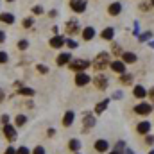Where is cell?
Masks as SVG:
<instances>
[{
    "mask_svg": "<svg viewBox=\"0 0 154 154\" xmlns=\"http://www.w3.org/2000/svg\"><path fill=\"white\" fill-rule=\"evenodd\" d=\"M109 54L108 52H100V54H97L95 56V59L91 61V66L95 68V70H99V72H102L106 66H109Z\"/></svg>",
    "mask_w": 154,
    "mask_h": 154,
    "instance_id": "1",
    "label": "cell"
},
{
    "mask_svg": "<svg viewBox=\"0 0 154 154\" xmlns=\"http://www.w3.org/2000/svg\"><path fill=\"white\" fill-rule=\"evenodd\" d=\"M68 66H70V70H74V72H84V70H88L90 66H91V61H86V59H74L72 63H68Z\"/></svg>",
    "mask_w": 154,
    "mask_h": 154,
    "instance_id": "2",
    "label": "cell"
},
{
    "mask_svg": "<svg viewBox=\"0 0 154 154\" xmlns=\"http://www.w3.org/2000/svg\"><path fill=\"white\" fill-rule=\"evenodd\" d=\"M65 32L70 34V36L79 34V32H81V25H79V22H77V20H68V22L65 23Z\"/></svg>",
    "mask_w": 154,
    "mask_h": 154,
    "instance_id": "3",
    "label": "cell"
},
{
    "mask_svg": "<svg viewBox=\"0 0 154 154\" xmlns=\"http://www.w3.org/2000/svg\"><path fill=\"white\" fill-rule=\"evenodd\" d=\"M151 111H152V106L147 104V102H140V104L134 106V113H136V115L147 116V115H151Z\"/></svg>",
    "mask_w": 154,
    "mask_h": 154,
    "instance_id": "4",
    "label": "cell"
},
{
    "mask_svg": "<svg viewBox=\"0 0 154 154\" xmlns=\"http://www.w3.org/2000/svg\"><path fill=\"white\" fill-rule=\"evenodd\" d=\"M2 133H4V136H5L9 142H14V140H16V127H14V125L5 124V125L2 127Z\"/></svg>",
    "mask_w": 154,
    "mask_h": 154,
    "instance_id": "5",
    "label": "cell"
},
{
    "mask_svg": "<svg viewBox=\"0 0 154 154\" xmlns=\"http://www.w3.org/2000/svg\"><path fill=\"white\" fill-rule=\"evenodd\" d=\"M93 84H95V88L97 90H106L108 88V84H109V81H108V77L102 75V74H99V75H95L93 79Z\"/></svg>",
    "mask_w": 154,
    "mask_h": 154,
    "instance_id": "6",
    "label": "cell"
},
{
    "mask_svg": "<svg viewBox=\"0 0 154 154\" xmlns=\"http://www.w3.org/2000/svg\"><path fill=\"white\" fill-rule=\"evenodd\" d=\"M82 124H84V125H82V133H88V131L97 124V118H95L93 115H90V113H86V115H84V120H82Z\"/></svg>",
    "mask_w": 154,
    "mask_h": 154,
    "instance_id": "7",
    "label": "cell"
},
{
    "mask_svg": "<svg viewBox=\"0 0 154 154\" xmlns=\"http://www.w3.org/2000/svg\"><path fill=\"white\" fill-rule=\"evenodd\" d=\"M70 9L74 13H84L86 11V0H70Z\"/></svg>",
    "mask_w": 154,
    "mask_h": 154,
    "instance_id": "8",
    "label": "cell"
},
{
    "mask_svg": "<svg viewBox=\"0 0 154 154\" xmlns=\"http://www.w3.org/2000/svg\"><path fill=\"white\" fill-rule=\"evenodd\" d=\"M90 81H91V77L86 72H77L75 74V86H86V84H90Z\"/></svg>",
    "mask_w": 154,
    "mask_h": 154,
    "instance_id": "9",
    "label": "cell"
},
{
    "mask_svg": "<svg viewBox=\"0 0 154 154\" xmlns=\"http://www.w3.org/2000/svg\"><path fill=\"white\" fill-rule=\"evenodd\" d=\"M109 68H111L113 72H116L118 75H120V74H125V63H124V61H120V59L111 61V63H109Z\"/></svg>",
    "mask_w": 154,
    "mask_h": 154,
    "instance_id": "10",
    "label": "cell"
},
{
    "mask_svg": "<svg viewBox=\"0 0 154 154\" xmlns=\"http://www.w3.org/2000/svg\"><path fill=\"white\" fill-rule=\"evenodd\" d=\"M151 127H152V125H151L149 120H142V122L136 125V133H138V134H149V133H151Z\"/></svg>",
    "mask_w": 154,
    "mask_h": 154,
    "instance_id": "11",
    "label": "cell"
},
{
    "mask_svg": "<svg viewBox=\"0 0 154 154\" xmlns=\"http://www.w3.org/2000/svg\"><path fill=\"white\" fill-rule=\"evenodd\" d=\"M65 41H66V39L63 38L61 34H56V36H52V38H50L48 43H50V47H52V48H63V47H65Z\"/></svg>",
    "mask_w": 154,
    "mask_h": 154,
    "instance_id": "12",
    "label": "cell"
},
{
    "mask_svg": "<svg viewBox=\"0 0 154 154\" xmlns=\"http://www.w3.org/2000/svg\"><path fill=\"white\" fill-rule=\"evenodd\" d=\"M93 149L100 154H106L109 151V143H108V140H97L95 145H93Z\"/></svg>",
    "mask_w": 154,
    "mask_h": 154,
    "instance_id": "13",
    "label": "cell"
},
{
    "mask_svg": "<svg viewBox=\"0 0 154 154\" xmlns=\"http://www.w3.org/2000/svg\"><path fill=\"white\" fill-rule=\"evenodd\" d=\"M120 13H122V4L120 2H113V4L108 5V14L109 16H118Z\"/></svg>",
    "mask_w": 154,
    "mask_h": 154,
    "instance_id": "14",
    "label": "cell"
},
{
    "mask_svg": "<svg viewBox=\"0 0 154 154\" xmlns=\"http://www.w3.org/2000/svg\"><path fill=\"white\" fill-rule=\"evenodd\" d=\"M122 61H124L125 65H134V63L138 61V56H136L134 52H124V54H122Z\"/></svg>",
    "mask_w": 154,
    "mask_h": 154,
    "instance_id": "15",
    "label": "cell"
},
{
    "mask_svg": "<svg viewBox=\"0 0 154 154\" xmlns=\"http://www.w3.org/2000/svg\"><path fill=\"white\" fill-rule=\"evenodd\" d=\"M57 66H63V65H68L70 61H72V54L70 52H61L59 56H57Z\"/></svg>",
    "mask_w": 154,
    "mask_h": 154,
    "instance_id": "16",
    "label": "cell"
},
{
    "mask_svg": "<svg viewBox=\"0 0 154 154\" xmlns=\"http://www.w3.org/2000/svg\"><path fill=\"white\" fill-rule=\"evenodd\" d=\"M74 118H75V113H74V111H66V113L63 115V120H61V124H63L65 127H70V125L74 124Z\"/></svg>",
    "mask_w": 154,
    "mask_h": 154,
    "instance_id": "17",
    "label": "cell"
},
{
    "mask_svg": "<svg viewBox=\"0 0 154 154\" xmlns=\"http://www.w3.org/2000/svg\"><path fill=\"white\" fill-rule=\"evenodd\" d=\"M133 95H134L136 99H145V97H147V90H145L142 84H136L134 90H133Z\"/></svg>",
    "mask_w": 154,
    "mask_h": 154,
    "instance_id": "18",
    "label": "cell"
},
{
    "mask_svg": "<svg viewBox=\"0 0 154 154\" xmlns=\"http://www.w3.org/2000/svg\"><path fill=\"white\" fill-rule=\"evenodd\" d=\"M115 36V29L113 27H106V29H102V32H100V38L104 39V41H111Z\"/></svg>",
    "mask_w": 154,
    "mask_h": 154,
    "instance_id": "19",
    "label": "cell"
},
{
    "mask_svg": "<svg viewBox=\"0 0 154 154\" xmlns=\"http://www.w3.org/2000/svg\"><path fill=\"white\" fill-rule=\"evenodd\" d=\"M0 22L11 25V23H14V14L13 13H0Z\"/></svg>",
    "mask_w": 154,
    "mask_h": 154,
    "instance_id": "20",
    "label": "cell"
},
{
    "mask_svg": "<svg viewBox=\"0 0 154 154\" xmlns=\"http://www.w3.org/2000/svg\"><path fill=\"white\" fill-rule=\"evenodd\" d=\"M95 38V29L93 27H84L82 29V39H86V41H90V39Z\"/></svg>",
    "mask_w": 154,
    "mask_h": 154,
    "instance_id": "21",
    "label": "cell"
},
{
    "mask_svg": "<svg viewBox=\"0 0 154 154\" xmlns=\"http://www.w3.org/2000/svg\"><path fill=\"white\" fill-rule=\"evenodd\" d=\"M108 104H109V99H104V100H100V102L95 106V113H97V115L104 113V111H106V108H108Z\"/></svg>",
    "mask_w": 154,
    "mask_h": 154,
    "instance_id": "22",
    "label": "cell"
},
{
    "mask_svg": "<svg viewBox=\"0 0 154 154\" xmlns=\"http://www.w3.org/2000/svg\"><path fill=\"white\" fill-rule=\"evenodd\" d=\"M133 77L131 74H120V77H118V82L120 84H124V86H127V84H131L133 82Z\"/></svg>",
    "mask_w": 154,
    "mask_h": 154,
    "instance_id": "23",
    "label": "cell"
},
{
    "mask_svg": "<svg viewBox=\"0 0 154 154\" xmlns=\"http://www.w3.org/2000/svg\"><path fill=\"white\" fill-rule=\"evenodd\" d=\"M79 149H81V142H79L77 138H72V140L68 142V151H72V152H79Z\"/></svg>",
    "mask_w": 154,
    "mask_h": 154,
    "instance_id": "24",
    "label": "cell"
},
{
    "mask_svg": "<svg viewBox=\"0 0 154 154\" xmlns=\"http://www.w3.org/2000/svg\"><path fill=\"white\" fill-rule=\"evenodd\" d=\"M18 93L20 95H25V97H34V90L32 88H27V86H22V88H18Z\"/></svg>",
    "mask_w": 154,
    "mask_h": 154,
    "instance_id": "25",
    "label": "cell"
},
{
    "mask_svg": "<svg viewBox=\"0 0 154 154\" xmlns=\"http://www.w3.org/2000/svg\"><path fill=\"white\" fill-rule=\"evenodd\" d=\"M14 124H16V127L25 125V124H27V116H25V115H16V118H14Z\"/></svg>",
    "mask_w": 154,
    "mask_h": 154,
    "instance_id": "26",
    "label": "cell"
},
{
    "mask_svg": "<svg viewBox=\"0 0 154 154\" xmlns=\"http://www.w3.org/2000/svg\"><path fill=\"white\" fill-rule=\"evenodd\" d=\"M111 52H113L115 56H122V54H124V50H122V47H120L118 43H113V45H111Z\"/></svg>",
    "mask_w": 154,
    "mask_h": 154,
    "instance_id": "27",
    "label": "cell"
},
{
    "mask_svg": "<svg viewBox=\"0 0 154 154\" xmlns=\"http://www.w3.org/2000/svg\"><path fill=\"white\" fill-rule=\"evenodd\" d=\"M65 45H66L70 50H74V48H79V43H77L75 39H66V41H65Z\"/></svg>",
    "mask_w": 154,
    "mask_h": 154,
    "instance_id": "28",
    "label": "cell"
},
{
    "mask_svg": "<svg viewBox=\"0 0 154 154\" xmlns=\"http://www.w3.org/2000/svg\"><path fill=\"white\" fill-rule=\"evenodd\" d=\"M16 47H18L20 50H27V48H29V41H27V39H20V41L16 43Z\"/></svg>",
    "mask_w": 154,
    "mask_h": 154,
    "instance_id": "29",
    "label": "cell"
},
{
    "mask_svg": "<svg viewBox=\"0 0 154 154\" xmlns=\"http://www.w3.org/2000/svg\"><path fill=\"white\" fill-rule=\"evenodd\" d=\"M124 149H125V142H124V140H120V142H116V143H115V149H113V151L124 152Z\"/></svg>",
    "mask_w": 154,
    "mask_h": 154,
    "instance_id": "30",
    "label": "cell"
},
{
    "mask_svg": "<svg viewBox=\"0 0 154 154\" xmlns=\"http://www.w3.org/2000/svg\"><path fill=\"white\" fill-rule=\"evenodd\" d=\"M22 23H23V27H25V29H31V27L34 25V20H32V18H23V22H22Z\"/></svg>",
    "mask_w": 154,
    "mask_h": 154,
    "instance_id": "31",
    "label": "cell"
},
{
    "mask_svg": "<svg viewBox=\"0 0 154 154\" xmlns=\"http://www.w3.org/2000/svg\"><path fill=\"white\" fill-rule=\"evenodd\" d=\"M152 38V32L151 31H147V32H142L140 34V41H147V39H151Z\"/></svg>",
    "mask_w": 154,
    "mask_h": 154,
    "instance_id": "32",
    "label": "cell"
},
{
    "mask_svg": "<svg viewBox=\"0 0 154 154\" xmlns=\"http://www.w3.org/2000/svg\"><path fill=\"white\" fill-rule=\"evenodd\" d=\"M36 70H38L39 74H43V75H47V74H48V68H47L45 65H36Z\"/></svg>",
    "mask_w": 154,
    "mask_h": 154,
    "instance_id": "33",
    "label": "cell"
},
{
    "mask_svg": "<svg viewBox=\"0 0 154 154\" xmlns=\"http://www.w3.org/2000/svg\"><path fill=\"white\" fill-rule=\"evenodd\" d=\"M151 7H152V5H151V2H142V4H140V11H143V13H145V11H149Z\"/></svg>",
    "mask_w": 154,
    "mask_h": 154,
    "instance_id": "34",
    "label": "cell"
},
{
    "mask_svg": "<svg viewBox=\"0 0 154 154\" xmlns=\"http://www.w3.org/2000/svg\"><path fill=\"white\" fill-rule=\"evenodd\" d=\"M16 154H31V151H29V147L22 145V147H18V149H16Z\"/></svg>",
    "mask_w": 154,
    "mask_h": 154,
    "instance_id": "35",
    "label": "cell"
},
{
    "mask_svg": "<svg viewBox=\"0 0 154 154\" xmlns=\"http://www.w3.org/2000/svg\"><path fill=\"white\" fill-rule=\"evenodd\" d=\"M7 61H9V56L0 50V65H4V63H7Z\"/></svg>",
    "mask_w": 154,
    "mask_h": 154,
    "instance_id": "36",
    "label": "cell"
},
{
    "mask_svg": "<svg viewBox=\"0 0 154 154\" xmlns=\"http://www.w3.org/2000/svg\"><path fill=\"white\" fill-rule=\"evenodd\" d=\"M32 154H47V152H45V147L38 145V147H34V149H32Z\"/></svg>",
    "mask_w": 154,
    "mask_h": 154,
    "instance_id": "37",
    "label": "cell"
},
{
    "mask_svg": "<svg viewBox=\"0 0 154 154\" xmlns=\"http://www.w3.org/2000/svg\"><path fill=\"white\" fill-rule=\"evenodd\" d=\"M32 14H43V7L41 5H34L32 7Z\"/></svg>",
    "mask_w": 154,
    "mask_h": 154,
    "instance_id": "38",
    "label": "cell"
},
{
    "mask_svg": "<svg viewBox=\"0 0 154 154\" xmlns=\"http://www.w3.org/2000/svg\"><path fill=\"white\" fill-rule=\"evenodd\" d=\"M145 143H147V145H152V143H154V136H151V134H145Z\"/></svg>",
    "mask_w": 154,
    "mask_h": 154,
    "instance_id": "39",
    "label": "cell"
},
{
    "mask_svg": "<svg viewBox=\"0 0 154 154\" xmlns=\"http://www.w3.org/2000/svg\"><path fill=\"white\" fill-rule=\"evenodd\" d=\"M9 120H11V118H9V115H2V116H0V122H2L4 125H5V124H9Z\"/></svg>",
    "mask_w": 154,
    "mask_h": 154,
    "instance_id": "40",
    "label": "cell"
},
{
    "mask_svg": "<svg viewBox=\"0 0 154 154\" xmlns=\"http://www.w3.org/2000/svg\"><path fill=\"white\" fill-rule=\"evenodd\" d=\"M4 154H16V149H14V147H7Z\"/></svg>",
    "mask_w": 154,
    "mask_h": 154,
    "instance_id": "41",
    "label": "cell"
},
{
    "mask_svg": "<svg viewBox=\"0 0 154 154\" xmlns=\"http://www.w3.org/2000/svg\"><path fill=\"white\" fill-rule=\"evenodd\" d=\"M54 134H56V129H52V127L47 129V136H54Z\"/></svg>",
    "mask_w": 154,
    "mask_h": 154,
    "instance_id": "42",
    "label": "cell"
},
{
    "mask_svg": "<svg viewBox=\"0 0 154 154\" xmlns=\"http://www.w3.org/2000/svg\"><path fill=\"white\" fill-rule=\"evenodd\" d=\"M48 16H50V18H56V16H57V11H56V9H52V11L48 13Z\"/></svg>",
    "mask_w": 154,
    "mask_h": 154,
    "instance_id": "43",
    "label": "cell"
},
{
    "mask_svg": "<svg viewBox=\"0 0 154 154\" xmlns=\"http://www.w3.org/2000/svg\"><path fill=\"white\" fill-rule=\"evenodd\" d=\"M4 41H5V32L0 31V43H4Z\"/></svg>",
    "mask_w": 154,
    "mask_h": 154,
    "instance_id": "44",
    "label": "cell"
},
{
    "mask_svg": "<svg viewBox=\"0 0 154 154\" xmlns=\"http://www.w3.org/2000/svg\"><path fill=\"white\" fill-rule=\"evenodd\" d=\"M4 100H5V91L0 90V102H4Z\"/></svg>",
    "mask_w": 154,
    "mask_h": 154,
    "instance_id": "45",
    "label": "cell"
},
{
    "mask_svg": "<svg viewBox=\"0 0 154 154\" xmlns=\"http://www.w3.org/2000/svg\"><path fill=\"white\" fill-rule=\"evenodd\" d=\"M147 95H149V97H151V99L154 100V88H152V90H149V91H147Z\"/></svg>",
    "mask_w": 154,
    "mask_h": 154,
    "instance_id": "46",
    "label": "cell"
},
{
    "mask_svg": "<svg viewBox=\"0 0 154 154\" xmlns=\"http://www.w3.org/2000/svg\"><path fill=\"white\" fill-rule=\"evenodd\" d=\"M113 99H122V91H116L115 95H113Z\"/></svg>",
    "mask_w": 154,
    "mask_h": 154,
    "instance_id": "47",
    "label": "cell"
},
{
    "mask_svg": "<svg viewBox=\"0 0 154 154\" xmlns=\"http://www.w3.org/2000/svg\"><path fill=\"white\" fill-rule=\"evenodd\" d=\"M108 154H124V152H118V151H111V152H108Z\"/></svg>",
    "mask_w": 154,
    "mask_h": 154,
    "instance_id": "48",
    "label": "cell"
},
{
    "mask_svg": "<svg viewBox=\"0 0 154 154\" xmlns=\"http://www.w3.org/2000/svg\"><path fill=\"white\" fill-rule=\"evenodd\" d=\"M125 152H127V154H134V152H133V151H131V149H127V151H125Z\"/></svg>",
    "mask_w": 154,
    "mask_h": 154,
    "instance_id": "49",
    "label": "cell"
},
{
    "mask_svg": "<svg viewBox=\"0 0 154 154\" xmlns=\"http://www.w3.org/2000/svg\"><path fill=\"white\" fill-rule=\"evenodd\" d=\"M149 2H151V5H152V7H154V0H149Z\"/></svg>",
    "mask_w": 154,
    "mask_h": 154,
    "instance_id": "50",
    "label": "cell"
},
{
    "mask_svg": "<svg viewBox=\"0 0 154 154\" xmlns=\"http://www.w3.org/2000/svg\"><path fill=\"white\" fill-rule=\"evenodd\" d=\"M149 154H154V149H152V151H151V152H149Z\"/></svg>",
    "mask_w": 154,
    "mask_h": 154,
    "instance_id": "51",
    "label": "cell"
},
{
    "mask_svg": "<svg viewBox=\"0 0 154 154\" xmlns=\"http://www.w3.org/2000/svg\"><path fill=\"white\" fill-rule=\"evenodd\" d=\"M5 2H14V0H5Z\"/></svg>",
    "mask_w": 154,
    "mask_h": 154,
    "instance_id": "52",
    "label": "cell"
},
{
    "mask_svg": "<svg viewBox=\"0 0 154 154\" xmlns=\"http://www.w3.org/2000/svg\"><path fill=\"white\" fill-rule=\"evenodd\" d=\"M75 154H79V152H75Z\"/></svg>",
    "mask_w": 154,
    "mask_h": 154,
    "instance_id": "53",
    "label": "cell"
}]
</instances>
